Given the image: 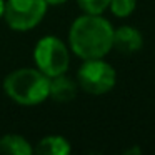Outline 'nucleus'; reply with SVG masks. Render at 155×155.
Here are the masks:
<instances>
[{"instance_id":"obj_1","label":"nucleus","mask_w":155,"mask_h":155,"mask_svg":"<svg viewBox=\"0 0 155 155\" xmlns=\"http://www.w3.org/2000/svg\"><path fill=\"white\" fill-rule=\"evenodd\" d=\"M68 48L82 60L104 58L114 48V27L102 14L84 12L68 28Z\"/></svg>"},{"instance_id":"obj_2","label":"nucleus","mask_w":155,"mask_h":155,"mask_svg":"<svg viewBox=\"0 0 155 155\" xmlns=\"http://www.w3.org/2000/svg\"><path fill=\"white\" fill-rule=\"evenodd\" d=\"M4 92L14 104L22 107H35L48 98L50 77L37 67L17 68L5 75Z\"/></svg>"},{"instance_id":"obj_3","label":"nucleus","mask_w":155,"mask_h":155,"mask_svg":"<svg viewBox=\"0 0 155 155\" xmlns=\"http://www.w3.org/2000/svg\"><path fill=\"white\" fill-rule=\"evenodd\" d=\"M34 64L47 77L67 74L70 65V48L55 35H45L34 47Z\"/></svg>"},{"instance_id":"obj_4","label":"nucleus","mask_w":155,"mask_h":155,"mask_svg":"<svg viewBox=\"0 0 155 155\" xmlns=\"http://www.w3.org/2000/svg\"><path fill=\"white\" fill-rule=\"evenodd\" d=\"M78 88L90 95H105L117 84V72L104 58L84 60L77 72Z\"/></svg>"},{"instance_id":"obj_5","label":"nucleus","mask_w":155,"mask_h":155,"mask_svg":"<svg viewBox=\"0 0 155 155\" xmlns=\"http://www.w3.org/2000/svg\"><path fill=\"white\" fill-rule=\"evenodd\" d=\"M47 8L45 0H5V24L15 32H28L44 20Z\"/></svg>"},{"instance_id":"obj_6","label":"nucleus","mask_w":155,"mask_h":155,"mask_svg":"<svg viewBox=\"0 0 155 155\" xmlns=\"http://www.w3.org/2000/svg\"><path fill=\"white\" fill-rule=\"evenodd\" d=\"M143 47V35L132 25L114 28V48L124 55H134Z\"/></svg>"},{"instance_id":"obj_7","label":"nucleus","mask_w":155,"mask_h":155,"mask_svg":"<svg viewBox=\"0 0 155 155\" xmlns=\"http://www.w3.org/2000/svg\"><path fill=\"white\" fill-rule=\"evenodd\" d=\"M78 94V84L67 77L65 74L50 78V94L48 98L55 100L57 104H68Z\"/></svg>"},{"instance_id":"obj_8","label":"nucleus","mask_w":155,"mask_h":155,"mask_svg":"<svg viewBox=\"0 0 155 155\" xmlns=\"http://www.w3.org/2000/svg\"><path fill=\"white\" fill-rule=\"evenodd\" d=\"M70 152V142L62 135H45L34 147V153L37 155H68Z\"/></svg>"},{"instance_id":"obj_9","label":"nucleus","mask_w":155,"mask_h":155,"mask_svg":"<svg viewBox=\"0 0 155 155\" xmlns=\"http://www.w3.org/2000/svg\"><path fill=\"white\" fill-rule=\"evenodd\" d=\"M34 147L25 137L18 134H7L0 137V155H32Z\"/></svg>"},{"instance_id":"obj_10","label":"nucleus","mask_w":155,"mask_h":155,"mask_svg":"<svg viewBox=\"0 0 155 155\" xmlns=\"http://www.w3.org/2000/svg\"><path fill=\"white\" fill-rule=\"evenodd\" d=\"M137 0H110L108 8L110 12L118 18H127L135 12Z\"/></svg>"},{"instance_id":"obj_11","label":"nucleus","mask_w":155,"mask_h":155,"mask_svg":"<svg viewBox=\"0 0 155 155\" xmlns=\"http://www.w3.org/2000/svg\"><path fill=\"white\" fill-rule=\"evenodd\" d=\"M85 14H104L108 8L110 0H77Z\"/></svg>"},{"instance_id":"obj_12","label":"nucleus","mask_w":155,"mask_h":155,"mask_svg":"<svg viewBox=\"0 0 155 155\" xmlns=\"http://www.w3.org/2000/svg\"><path fill=\"white\" fill-rule=\"evenodd\" d=\"M45 2H47V5H62L67 0H45Z\"/></svg>"},{"instance_id":"obj_13","label":"nucleus","mask_w":155,"mask_h":155,"mask_svg":"<svg viewBox=\"0 0 155 155\" xmlns=\"http://www.w3.org/2000/svg\"><path fill=\"white\" fill-rule=\"evenodd\" d=\"M4 12H5V0H0V18H4Z\"/></svg>"}]
</instances>
